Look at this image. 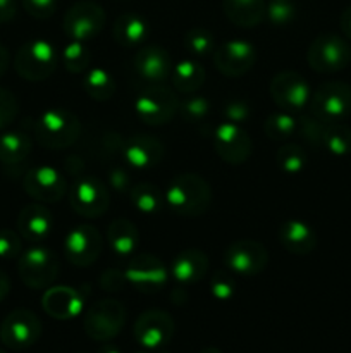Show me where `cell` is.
Returning <instances> with one entry per match:
<instances>
[{"mask_svg":"<svg viewBox=\"0 0 351 353\" xmlns=\"http://www.w3.org/2000/svg\"><path fill=\"white\" fill-rule=\"evenodd\" d=\"M165 205L179 217H200L212 203V188L205 178L186 172L169 183L164 192Z\"/></svg>","mask_w":351,"mask_h":353,"instance_id":"cell-1","label":"cell"},{"mask_svg":"<svg viewBox=\"0 0 351 353\" xmlns=\"http://www.w3.org/2000/svg\"><path fill=\"white\" fill-rule=\"evenodd\" d=\"M81 133V123L69 109L50 107L34 121V137L45 148L61 150L76 143Z\"/></svg>","mask_w":351,"mask_h":353,"instance_id":"cell-2","label":"cell"},{"mask_svg":"<svg viewBox=\"0 0 351 353\" xmlns=\"http://www.w3.org/2000/svg\"><path fill=\"white\" fill-rule=\"evenodd\" d=\"M57 64V50L43 38H33L21 45L14 57V69L26 81H45L50 78Z\"/></svg>","mask_w":351,"mask_h":353,"instance_id":"cell-3","label":"cell"},{"mask_svg":"<svg viewBox=\"0 0 351 353\" xmlns=\"http://www.w3.org/2000/svg\"><path fill=\"white\" fill-rule=\"evenodd\" d=\"M306 62L320 74L339 72L351 64V45L339 34H319L310 43Z\"/></svg>","mask_w":351,"mask_h":353,"instance_id":"cell-4","label":"cell"},{"mask_svg":"<svg viewBox=\"0 0 351 353\" xmlns=\"http://www.w3.org/2000/svg\"><path fill=\"white\" fill-rule=\"evenodd\" d=\"M126 324V307L119 300L103 299L93 303L85 314L83 327L88 338L107 343L117 338Z\"/></svg>","mask_w":351,"mask_h":353,"instance_id":"cell-5","label":"cell"},{"mask_svg":"<svg viewBox=\"0 0 351 353\" xmlns=\"http://www.w3.org/2000/svg\"><path fill=\"white\" fill-rule=\"evenodd\" d=\"M308 107L322 123H343L351 116V86L343 81L322 83L312 92Z\"/></svg>","mask_w":351,"mask_h":353,"instance_id":"cell-6","label":"cell"},{"mask_svg":"<svg viewBox=\"0 0 351 353\" xmlns=\"http://www.w3.org/2000/svg\"><path fill=\"white\" fill-rule=\"evenodd\" d=\"M17 272H19L21 281L28 288H50L52 283L58 276V259L50 248L43 247V245H33L19 255Z\"/></svg>","mask_w":351,"mask_h":353,"instance_id":"cell-7","label":"cell"},{"mask_svg":"<svg viewBox=\"0 0 351 353\" xmlns=\"http://www.w3.org/2000/svg\"><path fill=\"white\" fill-rule=\"evenodd\" d=\"M178 110V97L164 83L150 86L134 100V114L141 123L148 124V126H164V124L171 123Z\"/></svg>","mask_w":351,"mask_h":353,"instance_id":"cell-8","label":"cell"},{"mask_svg":"<svg viewBox=\"0 0 351 353\" xmlns=\"http://www.w3.org/2000/svg\"><path fill=\"white\" fill-rule=\"evenodd\" d=\"M105 26V10L92 0H79L72 3L64 16L62 30L69 40L89 41L100 34Z\"/></svg>","mask_w":351,"mask_h":353,"instance_id":"cell-9","label":"cell"},{"mask_svg":"<svg viewBox=\"0 0 351 353\" xmlns=\"http://www.w3.org/2000/svg\"><path fill=\"white\" fill-rule=\"evenodd\" d=\"M69 205L78 216L88 219L102 217L110 205L109 190L95 176H81L69 190Z\"/></svg>","mask_w":351,"mask_h":353,"instance_id":"cell-10","label":"cell"},{"mask_svg":"<svg viewBox=\"0 0 351 353\" xmlns=\"http://www.w3.org/2000/svg\"><path fill=\"white\" fill-rule=\"evenodd\" d=\"M41 336V323L34 312L16 309L0 324V341L10 350H26Z\"/></svg>","mask_w":351,"mask_h":353,"instance_id":"cell-11","label":"cell"},{"mask_svg":"<svg viewBox=\"0 0 351 353\" xmlns=\"http://www.w3.org/2000/svg\"><path fill=\"white\" fill-rule=\"evenodd\" d=\"M268 90L275 105L289 114L301 112L305 107H308L312 99L310 85L301 74L295 71H282L275 74Z\"/></svg>","mask_w":351,"mask_h":353,"instance_id":"cell-12","label":"cell"},{"mask_svg":"<svg viewBox=\"0 0 351 353\" xmlns=\"http://www.w3.org/2000/svg\"><path fill=\"white\" fill-rule=\"evenodd\" d=\"M176 333L174 319L165 310L151 309L140 314L134 323L133 334L145 350H160L171 343Z\"/></svg>","mask_w":351,"mask_h":353,"instance_id":"cell-13","label":"cell"},{"mask_svg":"<svg viewBox=\"0 0 351 353\" xmlns=\"http://www.w3.org/2000/svg\"><path fill=\"white\" fill-rule=\"evenodd\" d=\"M103 250V236L96 228L79 224L72 228L64 238V255L76 268H88L95 264Z\"/></svg>","mask_w":351,"mask_h":353,"instance_id":"cell-14","label":"cell"},{"mask_svg":"<svg viewBox=\"0 0 351 353\" xmlns=\"http://www.w3.org/2000/svg\"><path fill=\"white\" fill-rule=\"evenodd\" d=\"M23 188L34 202L57 203L67 192V181L58 169L36 165L24 174Z\"/></svg>","mask_w":351,"mask_h":353,"instance_id":"cell-15","label":"cell"},{"mask_svg":"<svg viewBox=\"0 0 351 353\" xmlns=\"http://www.w3.org/2000/svg\"><path fill=\"white\" fill-rule=\"evenodd\" d=\"M212 61L217 71L227 78H241L257 62V48L246 40H227L217 45Z\"/></svg>","mask_w":351,"mask_h":353,"instance_id":"cell-16","label":"cell"},{"mask_svg":"<svg viewBox=\"0 0 351 353\" xmlns=\"http://www.w3.org/2000/svg\"><path fill=\"white\" fill-rule=\"evenodd\" d=\"M227 271L237 276H257L267 268V248L255 240H237L224 252Z\"/></svg>","mask_w":351,"mask_h":353,"instance_id":"cell-17","label":"cell"},{"mask_svg":"<svg viewBox=\"0 0 351 353\" xmlns=\"http://www.w3.org/2000/svg\"><path fill=\"white\" fill-rule=\"evenodd\" d=\"M126 281L141 293H157L167 285L169 272L160 259L155 255H133L127 265Z\"/></svg>","mask_w":351,"mask_h":353,"instance_id":"cell-18","label":"cell"},{"mask_svg":"<svg viewBox=\"0 0 351 353\" xmlns=\"http://www.w3.org/2000/svg\"><path fill=\"white\" fill-rule=\"evenodd\" d=\"M213 147L224 162L240 165L250 159L253 145L241 124L222 121L213 131Z\"/></svg>","mask_w":351,"mask_h":353,"instance_id":"cell-19","label":"cell"},{"mask_svg":"<svg viewBox=\"0 0 351 353\" xmlns=\"http://www.w3.org/2000/svg\"><path fill=\"white\" fill-rule=\"evenodd\" d=\"M133 65L136 74L148 83H164L171 78L172 61L165 48L158 45H147L140 48L133 59Z\"/></svg>","mask_w":351,"mask_h":353,"instance_id":"cell-20","label":"cell"},{"mask_svg":"<svg viewBox=\"0 0 351 353\" xmlns=\"http://www.w3.org/2000/svg\"><path fill=\"white\" fill-rule=\"evenodd\" d=\"M123 159L127 162V165L134 169H151L160 164L164 159V145L153 137L148 134H134L126 141L123 148Z\"/></svg>","mask_w":351,"mask_h":353,"instance_id":"cell-21","label":"cell"},{"mask_svg":"<svg viewBox=\"0 0 351 353\" xmlns=\"http://www.w3.org/2000/svg\"><path fill=\"white\" fill-rule=\"evenodd\" d=\"M17 233L33 245H40L54 230V217L43 203H30L17 216Z\"/></svg>","mask_w":351,"mask_h":353,"instance_id":"cell-22","label":"cell"},{"mask_svg":"<svg viewBox=\"0 0 351 353\" xmlns=\"http://www.w3.org/2000/svg\"><path fill=\"white\" fill-rule=\"evenodd\" d=\"M43 310L57 321H69L83 312L85 300L78 290L71 286H50L41 300Z\"/></svg>","mask_w":351,"mask_h":353,"instance_id":"cell-23","label":"cell"},{"mask_svg":"<svg viewBox=\"0 0 351 353\" xmlns=\"http://www.w3.org/2000/svg\"><path fill=\"white\" fill-rule=\"evenodd\" d=\"M279 241L282 248L292 255H308L317 247L315 230L299 219H288L279 228Z\"/></svg>","mask_w":351,"mask_h":353,"instance_id":"cell-24","label":"cell"},{"mask_svg":"<svg viewBox=\"0 0 351 353\" xmlns=\"http://www.w3.org/2000/svg\"><path fill=\"white\" fill-rule=\"evenodd\" d=\"M209 272V257L198 248H188L178 254L172 261L171 274L181 286H189L203 279Z\"/></svg>","mask_w":351,"mask_h":353,"instance_id":"cell-25","label":"cell"},{"mask_svg":"<svg viewBox=\"0 0 351 353\" xmlns=\"http://www.w3.org/2000/svg\"><path fill=\"white\" fill-rule=\"evenodd\" d=\"M107 241L114 254L120 259H131L140 243V233L134 223L126 217H117L107 230Z\"/></svg>","mask_w":351,"mask_h":353,"instance_id":"cell-26","label":"cell"},{"mask_svg":"<svg viewBox=\"0 0 351 353\" xmlns=\"http://www.w3.org/2000/svg\"><path fill=\"white\" fill-rule=\"evenodd\" d=\"M31 143L30 137L19 131H6L0 134V164L9 172V169L19 168L30 157Z\"/></svg>","mask_w":351,"mask_h":353,"instance_id":"cell-27","label":"cell"},{"mask_svg":"<svg viewBox=\"0 0 351 353\" xmlns=\"http://www.w3.org/2000/svg\"><path fill=\"white\" fill-rule=\"evenodd\" d=\"M224 14L241 28H253L265 19V0H222Z\"/></svg>","mask_w":351,"mask_h":353,"instance_id":"cell-28","label":"cell"},{"mask_svg":"<svg viewBox=\"0 0 351 353\" xmlns=\"http://www.w3.org/2000/svg\"><path fill=\"white\" fill-rule=\"evenodd\" d=\"M148 34H150V24L140 14L126 12L117 17L114 23V38L123 47H136L145 43Z\"/></svg>","mask_w":351,"mask_h":353,"instance_id":"cell-29","label":"cell"},{"mask_svg":"<svg viewBox=\"0 0 351 353\" xmlns=\"http://www.w3.org/2000/svg\"><path fill=\"white\" fill-rule=\"evenodd\" d=\"M171 79L176 92L193 95V93L198 92L203 86V83H205V68H203L198 61L182 59L178 64L172 65Z\"/></svg>","mask_w":351,"mask_h":353,"instance_id":"cell-30","label":"cell"},{"mask_svg":"<svg viewBox=\"0 0 351 353\" xmlns=\"http://www.w3.org/2000/svg\"><path fill=\"white\" fill-rule=\"evenodd\" d=\"M129 199L138 212L145 214V216H157L165 205L164 192H160V188L151 183H138V185L131 186Z\"/></svg>","mask_w":351,"mask_h":353,"instance_id":"cell-31","label":"cell"},{"mask_svg":"<svg viewBox=\"0 0 351 353\" xmlns=\"http://www.w3.org/2000/svg\"><path fill=\"white\" fill-rule=\"evenodd\" d=\"M83 90L89 99L96 100V102H105V100L112 99L116 93V81L105 69L92 68L88 69L85 79H83Z\"/></svg>","mask_w":351,"mask_h":353,"instance_id":"cell-32","label":"cell"},{"mask_svg":"<svg viewBox=\"0 0 351 353\" xmlns=\"http://www.w3.org/2000/svg\"><path fill=\"white\" fill-rule=\"evenodd\" d=\"M320 148H326L329 154L344 157L351 154V128L343 123H326Z\"/></svg>","mask_w":351,"mask_h":353,"instance_id":"cell-33","label":"cell"},{"mask_svg":"<svg viewBox=\"0 0 351 353\" xmlns=\"http://www.w3.org/2000/svg\"><path fill=\"white\" fill-rule=\"evenodd\" d=\"M264 131L270 140L284 141L288 138H292L298 133V121L292 114L284 112H274L265 119Z\"/></svg>","mask_w":351,"mask_h":353,"instance_id":"cell-34","label":"cell"},{"mask_svg":"<svg viewBox=\"0 0 351 353\" xmlns=\"http://www.w3.org/2000/svg\"><path fill=\"white\" fill-rule=\"evenodd\" d=\"M306 154L299 145L286 143L275 152V162L279 169L288 176H296L305 169L306 165Z\"/></svg>","mask_w":351,"mask_h":353,"instance_id":"cell-35","label":"cell"},{"mask_svg":"<svg viewBox=\"0 0 351 353\" xmlns=\"http://www.w3.org/2000/svg\"><path fill=\"white\" fill-rule=\"evenodd\" d=\"M62 62L71 74H81V72L88 71L92 54H89L85 41L71 40L62 50Z\"/></svg>","mask_w":351,"mask_h":353,"instance_id":"cell-36","label":"cell"},{"mask_svg":"<svg viewBox=\"0 0 351 353\" xmlns=\"http://www.w3.org/2000/svg\"><path fill=\"white\" fill-rule=\"evenodd\" d=\"M184 48L189 54L195 55V57H206V55H212L213 50L217 48L215 37H213L206 28H191V30L184 34Z\"/></svg>","mask_w":351,"mask_h":353,"instance_id":"cell-37","label":"cell"},{"mask_svg":"<svg viewBox=\"0 0 351 353\" xmlns=\"http://www.w3.org/2000/svg\"><path fill=\"white\" fill-rule=\"evenodd\" d=\"M296 14H298L296 0H268L265 9V17L277 28L289 26L296 19Z\"/></svg>","mask_w":351,"mask_h":353,"instance_id":"cell-38","label":"cell"},{"mask_svg":"<svg viewBox=\"0 0 351 353\" xmlns=\"http://www.w3.org/2000/svg\"><path fill=\"white\" fill-rule=\"evenodd\" d=\"M179 112H181L182 119L188 121L191 124H200L206 121L210 114V103L205 97L200 95H189L184 102L179 103Z\"/></svg>","mask_w":351,"mask_h":353,"instance_id":"cell-39","label":"cell"},{"mask_svg":"<svg viewBox=\"0 0 351 353\" xmlns=\"http://www.w3.org/2000/svg\"><path fill=\"white\" fill-rule=\"evenodd\" d=\"M323 128H326V123H322L320 119L313 117L312 114H310V116H301L298 121V133H301V137L305 138L312 147L317 148H320V143H322Z\"/></svg>","mask_w":351,"mask_h":353,"instance_id":"cell-40","label":"cell"},{"mask_svg":"<svg viewBox=\"0 0 351 353\" xmlns=\"http://www.w3.org/2000/svg\"><path fill=\"white\" fill-rule=\"evenodd\" d=\"M19 112V102L10 90L0 86V131L14 123Z\"/></svg>","mask_w":351,"mask_h":353,"instance_id":"cell-41","label":"cell"},{"mask_svg":"<svg viewBox=\"0 0 351 353\" xmlns=\"http://www.w3.org/2000/svg\"><path fill=\"white\" fill-rule=\"evenodd\" d=\"M21 252H23L21 234L12 230H0V259L2 261L19 259Z\"/></svg>","mask_w":351,"mask_h":353,"instance_id":"cell-42","label":"cell"},{"mask_svg":"<svg viewBox=\"0 0 351 353\" xmlns=\"http://www.w3.org/2000/svg\"><path fill=\"white\" fill-rule=\"evenodd\" d=\"M21 3L34 19H48L57 10V0H21Z\"/></svg>","mask_w":351,"mask_h":353,"instance_id":"cell-43","label":"cell"},{"mask_svg":"<svg viewBox=\"0 0 351 353\" xmlns=\"http://www.w3.org/2000/svg\"><path fill=\"white\" fill-rule=\"evenodd\" d=\"M210 292H212L213 299L220 300V302H226L231 300L234 295V281L229 274L226 272H219L212 278L210 283Z\"/></svg>","mask_w":351,"mask_h":353,"instance_id":"cell-44","label":"cell"},{"mask_svg":"<svg viewBox=\"0 0 351 353\" xmlns=\"http://www.w3.org/2000/svg\"><path fill=\"white\" fill-rule=\"evenodd\" d=\"M250 117V107L244 100H231L224 105V121L241 124Z\"/></svg>","mask_w":351,"mask_h":353,"instance_id":"cell-45","label":"cell"},{"mask_svg":"<svg viewBox=\"0 0 351 353\" xmlns=\"http://www.w3.org/2000/svg\"><path fill=\"white\" fill-rule=\"evenodd\" d=\"M100 283L105 290H110V292H117V290L123 288L124 283L126 281V276L120 274L119 271H105L103 276L100 278Z\"/></svg>","mask_w":351,"mask_h":353,"instance_id":"cell-46","label":"cell"},{"mask_svg":"<svg viewBox=\"0 0 351 353\" xmlns=\"http://www.w3.org/2000/svg\"><path fill=\"white\" fill-rule=\"evenodd\" d=\"M109 179L112 188H116L117 192H126V190L129 188V178H127L126 171H123V169H114V171L110 172Z\"/></svg>","mask_w":351,"mask_h":353,"instance_id":"cell-47","label":"cell"},{"mask_svg":"<svg viewBox=\"0 0 351 353\" xmlns=\"http://www.w3.org/2000/svg\"><path fill=\"white\" fill-rule=\"evenodd\" d=\"M17 12V0H0V24L9 23Z\"/></svg>","mask_w":351,"mask_h":353,"instance_id":"cell-48","label":"cell"},{"mask_svg":"<svg viewBox=\"0 0 351 353\" xmlns=\"http://www.w3.org/2000/svg\"><path fill=\"white\" fill-rule=\"evenodd\" d=\"M339 23H341V31H343L344 37H346L348 40H351V6H348L346 9L343 10Z\"/></svg>","mask_w":351,"mask_h":353,"instance_id":"cell-49","label":"cell"},{"mask_svg":"<svg viewBox=\"0 0 351 353\" xmlns=\"http://www.w3.org/2000/svg\"><path fill=\"white\" fill-rule=\"evenodd\" d=\"M10 64V54L9 50H7L3 45H0V78H2L3 74H6L7 68H9Z\"/></svg>","mask_w":351,"mask_h":353,"instance_id":"cell-50","label":"cell"},{"mask_svg":"<svg viewBox=\"0 0 351 353\" xmlns=\"http://www.w3.org/2000/svg\"><path fill=\"white\" fill-rule=\"evenodd\" d=\"M9 292H10V281L9 278H7L6 272L0 269V302L6 300V296L9 295Z\"/></svg>","mask_w":351,"mask_h":353,"instance_id":"cell-51","label":"cell"},{"mask_svg":"<svg viewBox=\"0 0 351 353\" xmlns=\"http://www.w3.org/2000/svg\"><path fill=\"white\" fill-rule=\"evenodd\" d=\"M96 353H123V352H120L117 347H114V345H102Z\"/></svg>","mask_w":351,"mask_h":353,"instance_id":"cell-52","label":"cell"},{"mask_svg":"<svg viewBox=\"0 0 351 353\" xmlns=\"http://www.w3.org/2000/svg\"><path fill=\"white\" fill-rule=\"evenodd\" d=\"M200 353H222V352H220L219 348H215V347H206V348H203V350Z\"/></svg>","mask_w":351,"mask_h":353,"instance_id":"cell-53","label":"cell"},{"mask_svg":"<svg viewBox=\"0 0 351 353\" xmlns=\"http://www.w3.org/2000/svg\"><path fill=\"white\" fill-rule=\"evenodd\" d=\"M136 353H150V350H141V352H136Z\"/></svg>","mask_w":351,"mask_h":353,"instance_id":"cell-54","label":"cell"},{"mask_svg":"<svg viewBox=\"0 0 351 353\" xmlns=\"http://www.w3.org/2000/svg\"><path fill=\"white\" fill-rule=\"evenodd\" d=\"M0 353H7L6 350H2V348H0Z\"/></svg>","mask_w":351,"mask_h":353,"instance_id":"cell-55","label":"cell"},{"mask_svg":"<svg viewBox=\"0 0 351 353\" xmlns=\"http://www.w3.org/2000/svg\"><path fill=\"white\" fill-rule=\"evenodd\" d=\"M79 353H85V352H79Z\"/></svg>","mask_w":351,"mask_h":353,"instance_id":"cell-56","label":"cell"}]
</instances>
